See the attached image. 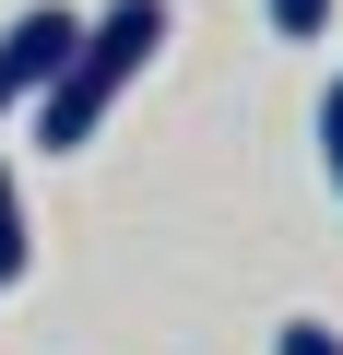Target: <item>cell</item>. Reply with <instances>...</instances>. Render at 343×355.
<instances>
[{"label":"cell","instance_id":"obj_6","mask_svg":"<svg viewBox=\"0 0 343 355\" xmlns=\"http://www.w3.org/2000/svg\"><path fill=\"white\" fill-rule=\"evenodd\" d=\"M272 355H343V331H331V320H284V331H272Z\"/></svg>","mask_w":343,"mask_h":355},{"label":"cell","instance_id":"obj_2","mask_svg":"<svg viewBox=\"0 0 343 355\" xmlns=\"http://www.w3.org/2000/svg\"><path fill=\"white\" fill-rule=\"evenodd\" d=\"M71 36H83V12H71V0H36V12H12V24H0V119H24V107L48 95V71L71 60Z\"/></svg>","mask_w":343,"mask_h":355},{"label":"cell","instance_id":"obj_4","mask_svg":"<svg viewBox=\"0 0 343 355\" xmlns=\"http://www.w3.org/2000/svg\"><path fill=\"white\" fill-rule=\"evenodd\" d=\"M261 12H272V36H296V48L331 36V0H261Z\"/></svg>","mask_w":343,"mask_h":355},{"label":"cell","instance_id":"obj_5","mask_svg":"<svg viewBox=\"0 0 343 355\" xmlns=\"http://www.w3.org/2000/svg\"><path fill=\"white\" fill-rule=\"evenodd\" d=\"M319 178L343 190V71H331V95H319Z\"/></svg>","mask_w":343,"mask_h":355},{"label":"cell","instance_id":"obj_3","mask_svg":"<svg viewBox=\"0 0 343 355\" xmlns=\"http://www.w3.org/2000/svg\"><path fill=\"white\" fill-rule=\"evenodd\" d=\"M36 261V225H24V190H12V166H0V284H24Z\"/></svg>","mask_w":343,"mask_h":355},{"label":"cell","instance_id":"obj_1","mask_svg":"<svg viewBox=\"0 0 343 355\" xmlns=\"http://www.w3.org/2000/svg\"><path fill=\"white\" fill-rule=\"evenodd\" d=\"M154 48H166V0H107V12H83L71 60H60L48 95H36V142H48V154H83V142L118 119V95L154 71Z\"/></svg>","mask_w":343,"mask_h":355}]
</instances>
